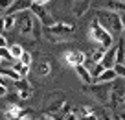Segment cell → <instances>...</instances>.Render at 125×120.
Returning <instances> with one entry per match:
<instances>
[{"label": "cell", "instance_id": "cell-1", "mask_svg": "<svg viewBox=\"0 0 125 120\" xmlns=\"http://www.w3.org/2000/svg\"><path fill=\"white\" fill-rule=\"evenodd\" d=\"M96 22L107 31V33H123V15L114 13L110 9H99L96 13Z\"/></svg>", "mask_w": 125, "mask_h": 120}, {"label": "cell", "instance_id": "cell-2", "mask_svg": "<svg viewBox=\"0 0 125 120\" xmlns=\"http://www.w3.org/2000/svg\"><path fill=\"white\" fill-rule=\"evenodd\" d=\"M30 9H31V17L42 26V30H48V28H52L55 22H57V20L48 13L46 2H42V0H31L30 2Z\"/></svg>", "mask_w": 125, "mask_h": 120}, {"label": "cell", "instance_id": "cell-3", "mask_svg": "<svg viewBox=\"0 0 125 120\" xmlns=\"http://www.w3.org/2000/svg\"><path fill=\"white\" fill-rule=\"evenodd\" d=\"M88 37L92 39L94 43H98L99 48H103V50H109L110 46L114 44V39L110 33H107L105 30H103L101 26H99L96 20H92V24H90V30H88Z\"/></svg>", "mask_w": 125, "mask_h": 120}, {"label": "cell", "instance_id": "cell-4", "mask_svg": "<svg viewBox=\"0 0 125 120\" xmlns=\"http://www.w3.org/2000/svg\"><path fill=\"white\" fill-rule=\"evenodd\" d=\"M35 22H37V20L33 19L31 13H28V11H22V13H19V15H15V26L19 28L20 35H24V37L31 35Z\"/></svg>", "mask_w": 125, "mask_h": 120}, {"label": "cell", "instance_id": "cell-5", "mask_svg": "<svg viewBox=\"0 0 125 120\" xmlns=\"http://www.w3.org/2000/svg\"><path fill=\"white\" fill-rule=\"evenodd\" d=\"M48 33L55 35V37L61 41V43H66V41H70V35L72 31H74V24L70 22H55L52 28H48Z\"/></svg>", "mask_w": 125, "mask_h": 120}, {"label": "cell", "instance_id": "cell-6", "mask_svg": "<svg viewBox=\"0 0 125 120\" xmlns=\"http://www.w3.org/2000/svg\"><path fill=\"white\" fill-rule=\"evenodd\" d=\"M86 91H88L98 102H101V104H107V102H109L110 85H107V83H105V85H94V83H92V85L86 87Z\"/></svg>", "mask_w": 125, "mask_h": 120}, {"label": "cell", "instance_id": "cell-7", "mask_svg": "<svg viewBox=\"0 0 125 120\" xmlns=\"http://www.w3.org/2000/svg\"><path fill=\"white\" fill-rule=\"evenodd\" d=\"M64 59H66V63L70 67H81V65H85V61H86V54L85 52H81V50H72V52H66L64 54Z\"/></svg>", "mask_w": 125, "mask_h": 120}, {"label": "cell", "instance_id": "cell-8", "mask_svg": "<svg viewBox=\"0 0 125 120\" xmlns=\"http://www.w3.org/2000/svg\"><path fill=\"white\" fill-rule=\"evenodd\" d=\"M15 91H17V98H20V100H30L31 94H33V89L26 80L15 81Z\"/></svg>", "mask_w": 125, "mask_h": 120}, {"label": "cell", "instance_id": "cell-9", "mask_svg": "<svg viewBox=\"0 0 125 120\" xmlns=\"http://www.w3.org/2000/svg\"><path fill=\"white\" fill-rule=\"evenodd\" d=\"M114 59H116V44H112V46L105 52V55H103V59H101V67L105 70L112 68V67H114Z\"/></svg>", "mask_w": 125, "mask_h": 120}, {"label": "cell", "instance_id": "cell-10", "mask_svg": "<svg viewBox=\"0 0 125 120\" xmlns=\"http://www.w3.org/2000/svg\"><path fill=\"white\" fill-rule=\"evenodd\" d=\"M75 74L79 76V80H81L83 83H86V87L88 85H92V76H90V72H88V68H86L85 65H81V67H75Z\"/></svg>", "mask_w": 125, "mask_h": 120}, {"label": "cell", "instance_id": "cell-11", "mask_svg": "<svg viewBox=\"0 0 125 120\" xmlns=\"http://www.w3.org/2000/svg\"><path fill=\"white\" fill-rule=\"evenodd\" d=\"M123 59H125V43H123V39H121L120 44L116 46V59H114V65H123Z\"/></svg>", "mask_w": 125, "mask_h": 120}, {"label": "cell", "instance_id": "cell-12", "mask_svg": "<svg viewBox=\"0 0 125 120\" xmlns=\"http://www.w3.org/2000/svg\"><path fill=\"white\" fill-rule=\"evenodd\" d=\"M11 68L20 76V80H26V78L30 76V67H22L19 61H13V67H11Z\"/></svg>", "mask_w": 125, "mask_h": 120}, {"label": "cell", "instance_id": "cell-13", "mask_svg": "<svg viewBox=\"0 0 125 120\" xmlns=\"http://www.w3.org/2000/svg\"><path fill=\"white\" fill-rule=\"evenodd\" d=\"M8 48H9V54H11L13 61H19V57L22 55V52H24V46L19 44V43H15V44H11V46H8Z\"/></svg>", "mask_w": 125, "mask_h": 120}, {"label": "cell", "instance_id": "cell-14", "mask_svg": "<svg viewBox=\"0 0 125 120\" xmlns=\"http://www.w3.org/2000/svg\"><path fill=\"white\" fill-rule=\"evenodd\" d=\"M19 63H20L22 67H30V68H31V63H33V55H31V52L24 50L22 55L19 57Z\"/></svg>", "mask_w": 125, "mask_h": 120}, {"label": "cell", "instance_id": "cell-15", "mask_svg": "<svg viewBox=\"0 0 125 120\" xmlns=\"http://www.w3.org/2000/svg\"><path fill=\"white\" fill-rule=\"evenodd\" d=\"M88 8H90V2H74V13L77 17H81Z\"/></svg>", "mask_w": 125, "mask_h": 120}, {"label": "cell", "instance_id": "cell-16", "mask_svg": "<svg viewBox=\"0 0 125 120\" xmlns=\"http://www.w3.org/2000/svg\"><path fill=\"white\" fill-rule=\"evenodd\" d=\"M37 74H39V76H46V74H50V63L41 59L39 65H37Z\"/></svg>", "mask_w": 125, "mask_h": 120}, {"label": "cell", "instance_id": "cell-17", "mask_svg": "<svg viewBox=\"0 0 125 120\" xmlns=\"http://www.w3.org/2000/svg\"><path fill=\"white\" fill-rule=\"evenodd\" d=\"M2 20H4V31L15 28V15H4V17H2Z\"/></svg>", "mask_w": 125, "mask_h": 120}, {"label": "cell", "instance_id": "cell-18", "mask_svg": "<svg viewBox=\"0 0 125 120\" xmlns=\"http://www.w3.org/2000/svg\"><path fill=\"white\" fill-rule=\"evenodd\" d=\"M105 52L107 50H103V48H96V50L92 52V61L94 63H101V59H103V55H105Z\"/></svg>", "mask_w": 125, "mask_h": 120}, {"label": "cell", "instance_id": "cell-19", "mask_svg": "<svg viewBox=\"0 0 125 120\" xmlns=\"http://www.w3.org/2000/svg\"><path fill=\"white\" fill-rule=\"evenodd\" d=\"M0 61L13 63V57H11V54H9V48H0Z\"/></svg>", "mask_w": 125, "mask_h": 120}, {"label": "cell", "instance_id": "cell-20", "mask_svg": "<svg viewBox=\"0 0 125 120\" xmlns=\"http://www.w3.org/2000/svg\"><path fill=\"white\" fill-rule=\"evenodd\" d=\"M77 120H99V116L96 115V113H92L90 111L88 115H85V116H81V118H77Z\"/></svg>", "mask_w": 125, "mask_h": 120}, {"label": "cell", "instance_id": "cell-21", "mask_svg": "<svg viewBox=\"0 0 125 120\" xmlns=\"http://www.w3.org/2000/svg\"><path fill=\"white\" fill-rule=\"evenodd\" d=\"M9 44H8V39L4 37V35H0V48H8Z\"/></svg>", "mask_w": 125, "mask_h": 120}, {"label": "cell", "instance_id": "cell-22", "mask_svg": "<svg viewBox=\"0 0 125 120\" xmlns=\"http://www.w3.org/2000/svg\"><path fill=\"white\" fill-rule=\"evenodd\" d=\"M6 96H8V87L0 85V98H6Z\"/></svg>", "mask_w": 125, "mask_h": 120}, {"label": "cell", "instance_id": "cell-23", "mask_svg": "<svg viewBox=\"0 0 125 120\" xmlns=\"http://www.w3.org/2000/svg\"><path fill=\"white\" fill-rule=\"evenodd\" d=\"M8 80H6V78H2V76H0V85H4V87H8Z\"/></svg>", "mask_w": 125, "mask_h": 120}, {"label": "cell", "instance_id": "cell-24", "mask_svg": "<svg viewBox=\"0 0 125 120\" xmlns=\"http://www.w3.org/2000/svg\"><path fill=\"white\" fill-rule=\"evenodd\" d=\"M112 120H123V115H121V113H118V115L112 116Z\"/></svg>", "mask_w": 125, "mask_h": 120}, {"label": "cell", "instance_id": "cell-25", "mask_svg": "<svg viewBox=\"0 0 125 120\" xmlns=\"http://www.w3.org/2000/svg\"><path fill=\"white\" fill-rule=\"evenodd\" d=\"M39 120H55L53 116H50V115H46V116H42V118H39Z\"/></svg>", "mask_w": 125, "mask_h": 120}, {"label": "cell", "instance_id": "cell-26", "mask_svg": "<svg viewBox=\"0 0 125 120\" xmlns=\"http://www.w3.org/2000/svg\"><path fill=\"white\" fill-rule=\"evenodd\" d=\"M99 120H112V116L110 115H103V118H99Z\"/></svg>", "mask_w": 125, "mask_h": 120}, {"label": "cell", "instance_id": "cell-27", "mask_svg": "<svg viewBox=\"0 0 125 120\" xmlns=\"http://www.w3.org/2000/svg\"><path fill=\"white\" fill-rule=\"evenodd\" d=\"M20 120H33L31 116H26V118H20Z\"/></svg>", "mask_w": 125, "mask_h": 120}, {"label": "cell", "instance_id": "cell-28", "mask_svg": "<svg viewBox=\"0 0 125 120\" xmlns=\"http://www.w3.org/2000/svg\"><path fill=\"white\" fill-rule=\"evenodd\" d=\"M0 65H2V61H0Z\"/></svg>", "mask_w": 125, "mask_h": 120}]
</instances>
